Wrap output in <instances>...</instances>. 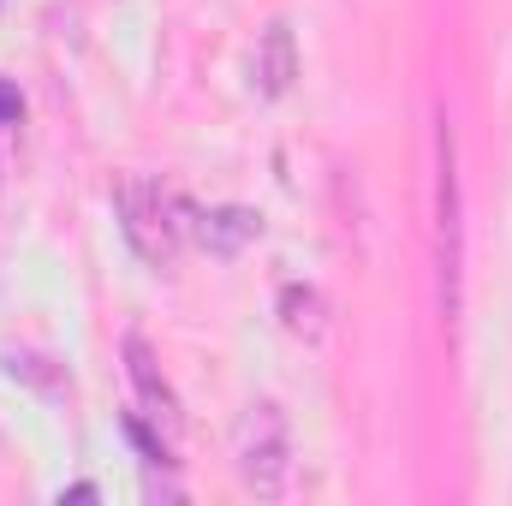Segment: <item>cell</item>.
Here are the masks:
<instances>
[{
  "mask_svg": "<svg viewBox=\"0 0 512 506\" xmlns=\"http://www.w3.org/2000/svg\"><path fill=\"white\" fill-rule=\"evenodd\" d=\"M435 268H441V316L459 322L465 310V197H459V155H453L447 120H435Z\"/></svg>",
  "mask_w": 512,
  "mask_h": 506,
  "instance_id": "1",
  "label": "cell"
},
{
  "mask_svg": "<svg viewBox=\"0 0 512 506\" xmlns=\"http://www.w3.org/2000/svg\"><path fill=\"white\" fill-rule=\"evenodd\" d=\"M233 465H239V483L251 489L256 501H280L292 489V435H286V417L280 405H251L233 429Z\"/></svg>",
  "mask_w": 512,
  "mask_h": 506,
  "instance_id": "2",
  "label": "cell"
},
{
  "mask_svg": "<svg viewBox=\"0 0 512 506\" xmlns=\"http://www.w3.org/2000/svg\"><path fill=\"white\" fill-rule=\"evenodd\" d=\"M114 209H120V227H126L131 251L143 256V262H155V268H167L173 251H179L173 197H167L161 185H149V179L126 173V179H120V191H114Z\"/></svg>",
  "mask_w": 512,
  "mask_h": 506,
  "instance_id": "3",
  "label": "cell"
},
{
  "mask_svg": "<svg viewBox=\"0 0 512 506\" xmlns=\"http://www.w3.org/2000/svg\"><path fill=\"white\" fill-rule=\"evenodd\" d=\"M126 370H131V387H137V399H143V417L173 441L179 435V393H173V381L161 376V364H155V352H149V340H126Z\"/></svg>",
  "mask_w": 512,
  "mask_h": 506,
  "instance_id": "4",
  "label": "cell"
},
{
  "mask_svg": "<svg viewBox=\"0 0 512 506\" xmlns=\"http://www.w3.org/2000/svg\"><path fill=\"white\" fill-rule=\"evenodd\" d=\"M197 239H203V251H215V256H239L251 239H262V215L245 209V203L209 209V215H197Z\"/></svg>",
  "mask_w": 512,
  "mask_h": 506,
  "instance_id": "5",
  "label": "cell"
},
{
  "mask_svg": "<svg viewBox=\"0 0 512 506\" xmlns=\"http://www.w3.org/2000/svg\"><path fill=\"white\" fill-rule=\"evenodd\" d=\"M256 78H262L268 96H286V90H292V78H298V48H292V30H286V24H268V30H262Z\"/></svg>",
  "mask_w": 512,
  "mask_h": 506,
  "instance_id": "6",
  "label": "cell"
},
{
  "mask_svg": "<svg viewBox=\"0 0 512 506\" xmlns=\"http://www.w3.org/2000/svg\"><path fill=\"white\" fill-rule=\"evenodd\" d=\"M280 322H286V334L292 340H322L328 334V298L316 292V286H280Z\"/></svg>",
  "mask_w": 512,
  "mask_h": 506,
  "instance_id": "7",
  "label": "cell"
},
{
  "mask_svg": "<svg viewBox=\"0 0 512 506\" xmlns=\"http://www.w3.org/2000/svg\"><path fill=\"white\" fill-rule=\"evenodd\" d=\"M18 114H24V96L12 84H0V126H18Z\"/></svg>",
  "mask_w": 512,
  "mask_h": 506,
  "instance_id": "8",
  "label": "cell"
}]
</instances>
